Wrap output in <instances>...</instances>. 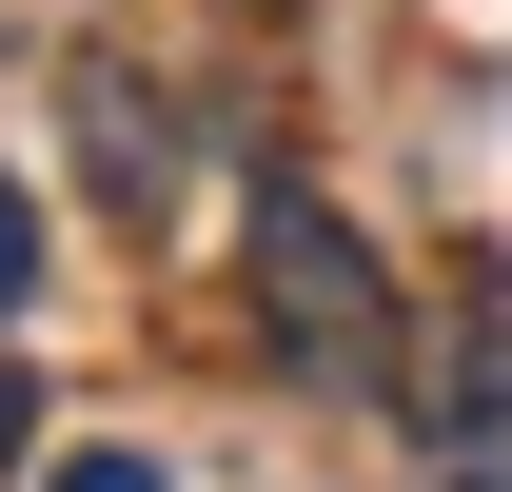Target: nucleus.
Instances as JSON below:
<instances>
[{"instance_id":"f257e3e1","label":"nucleus","mask_w":512,"mask_h":492,"mask_svg":"<svg viewBox=\"0 0 512 492\" xmlns=\"http://www.w3.org/2000/svg\"><path fill=\"white\" fill-rule=\"evenodd\" d=\"M237 276H256L276 374H316V394H394V374H414V315H394L375 237H355L296 158H256V178H237Z\"/></svg>"},{"instance_id":"f03ea898","label":"nucleus","mask_w":512,"mask_h":492,"mask_svg":"<svg viewBox=\"0 0 512 492\" xmlns=\"http://www.w3.org/2000/svg\"><path fill=\"white\" fill-rule=\"evenodd\" d=\"M60 119H79V158H99V217H119V237H158V217H178V138H158V79L79 40V79H60Z\"/></svg>"},{"instance_id":"7ed1b4c3","label":"nucleus","mask_w":512,"mask_h":492,"mask_svg":"<svg viewBox=\"0 0 512 492\" xmlns=\"http://www.w3.org/2000/svg\"><path fill=\"white\" fill-rule=\"evenodd\" d=\"M434 394H453V453H473V473H512V315H453Z\"/></svg>"},{"instance_id":"20e7f679","label":"nucleus","mask_w":512,"mask_h":492,"mask_svg":"<svg viewBox=\"0 0 512 492\" xmlns=\"http://www.w3.org/2000/svg\"><path fill=\"white\" fill-rule=\"evenodd\" d=\"M20 296H40V197L0 178V335H20Z\"/></svg>"},{"instance_id":"39448f33","label":"nucleus","mask_w":512,"mask_h":492,"mask_svg":"<svg viewBox=\"0 0 512 492\" xmlns=\"http://www.w3.org/2000/svg\"><path fill=\"white\" fill-rule=\"evenodd\" d=\"M40 492H178V473H158V453H60Z\"/></svg>"},{"instance_id":"423d86ee","label":"nucleus","mask_w":512,"mask_h":492,"mask_svg":"<svg viewBox=\"0 0 512 492\" xmlns=\"http://www.w3.org/2000/svg\"><path fill=\"white\" fill-rule=\"evenodd\" d=\"M20 453H40V374L0 355V492H20Z\"/></svg>"},{"instance_id":"0eeeda50","label":"nucleus","mask_w":512,"mask_h":492,"mask_svg":"<svg viewBox=\"0 0 512 492\" xmlns=\"http://www.w3.org/2000/svg\"><path fill=\"white\" fill-rule=\"evenodd\" d=\"M434 492H493V473H434Z\"/></svg>"}]
</instances>
